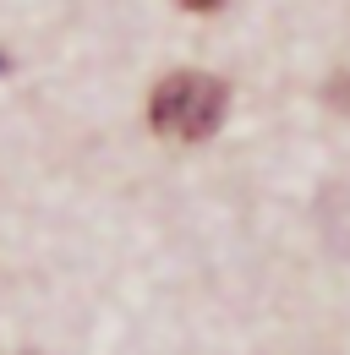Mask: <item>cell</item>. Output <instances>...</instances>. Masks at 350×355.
Returning a JSON list of instances; mask_svg holds the SVG:
<instances>
[{
    "label": "cell",
    "mask_w": 350,
    "mask_h": 355,
    "mask_svg": "<svg viewBox=\"0 0 350 355\" xmlns=\"http://www.w3.org/2000/svg\"><path fill=\"white\" fill-rule=\"evenodd\" d=\"M328 98H334V110H340V115H350V71H340V77L328 83Z\"/></svg>",
    "instance_id": "2"
},
{
    "label": "cell",
    "mask_w": 350,
    "mask_h": 355,
    "mask_svg": "<svg viewBox=\"0 0 350 355\" xmlns=\"http://www.w3.org/2000/svg\"><path fill=\"white\" fill-rule=\"evenodd\" d=\"M224 98L230 93H224L219 77H208V71H175L148 98V126L165 142H203L224 121Z\"/></svg>",
    "instance_id": "1"
},
{
    "label": "cell",
    "mask_w": 350,
    "mask_h": 355,
    "mask_svg": "<svg viewBox=\"0 0 350 355\" xmlns=\"http://www.w3.org/2000/svg\"><path fill=\"white\" fill-rule=\"evenodd\" d=\"M0 71H6V55H0Z\"/></svg>",
    "instance_id": "4"
},
{
    "label": "cell",
    "mask_w": 350,
    "mask_h": 355,
    "mask_svg": "<svg viewBox=\"0 0 350 355\" xmlns=\"http://www.w3.org/2000/svg\"><path fill=\"white\" fill-rule=\"evenodd\" d=\"M181 6H186V11H197V17H203V11H219V0H181Z\"/></svg>",
    "instance_id": "3"
}]
</instances>
